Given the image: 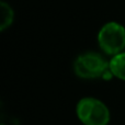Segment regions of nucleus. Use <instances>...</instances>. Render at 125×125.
<instances>
[{
	"mask_svg": "<svg viewBox=\"0 0 125 125\" xmlns=\"http://www.w3.org/2000/svg\"><path fill=\"white\" fill-rule=\"evenodd\" d=\"M73 71L77 77L82 79H109L113 76L109 62L102 55L93 52L79 55L73 62Z\"/></svg>",
	"mask_w": 125,
	"mask_h": 125,
	"instance_id": "nucleus-1",
	"label": "nucleus"
},
{
	"mask_svg": "<svg viewBox=\"0 0 125 125\" xmlns=\"http://www.w3.org/2000/svg\"><path fill=\"white\" fill-rule=\"evenodd\" d=\"M76 114L83 125H108L111 116L105 103L92 97L79 100L76 106Z\"/></svg>",
	"mask_w": 125,
	"mask_h": 125,
	"instance_id": "nucleus-2",
	"label": "nucleus"
},
{
	"mask_svg": "<svg viewBox=\"0 0 125 125\" xmlns=\"http://www.w3.org/2000/svg\"><path fill=\"white\" fill-rule=\"evenodd\" d=\"M98 43L106 55L122 53L125 48V28L117 22L104 24L98 34Z\"/></svg>",
	"mask_w": 125,
	"mask_h": 125,
	"instance_id": "nucleus-3",
	"label": "nucleus"
},
{
	"mask_svg": "<svg viewBox=\"0 0 125 125\" xmlns=\"http://www.w3.org/2000/svg\"><path fill=\"white\" fill-rule=\"evenodd\" d=\"M109 66L114 77L125 81V52L114 55L109 62Z\"/></svg>",
	"mask_w": 125,
	"mask_h": 125,
	"instance_id": "nucleus-4",
	"label": "nucleus"
},
{
	"mask_svg": "<svg viewBox=\"0 0 125 125\" xmlns=\"http://www.w3.org/2000/svg\"><path fill=\"white\" fill-rule=\"evenodd\" d=\"M14 13L11 7L4 1L0 3V30L4 31L12 24Z\"/></svg>",
	"mask_w": 125,
	"mask_h": 125,
	"instance_id": "nucleus-5",
	"label": "nucleus"
}]
</instances>
